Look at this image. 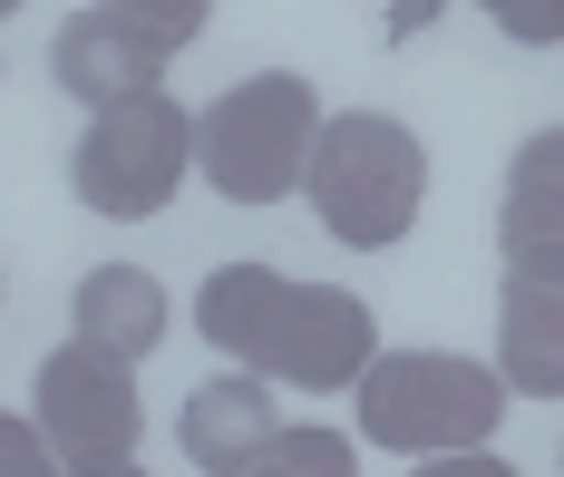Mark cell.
<instances>
[{
    "label": "cell",
    "mask_w": 564,
    "mask_h": 477,
    "mask_svg": "<svg viewBox=\"0 0 564 477\" xmlns=\"http://www.w3.org/2000/svg\"><path fill=\"white\" fill-rule=\"evenodd\" d=\"M195 332L234 360L263 370L273 390H360V370L380 360V312L340 283H302L273 263H225L195 293Z\"/></svg>",
    "instance_id": "1"
},
{
    "label": "cell",
    "mask_w": 564,
    "mask_h": 477,
    "mask_svg": "<svg viewBox=\"0 0 564 477\" xmlns=\"http://www.w3.org/2000/svg\"><path fill=\"white\" fill-rule=\"evenodd\" d=\"M322 98L312 78L263 68V78H234L215 108H195V176L215 185L225 205H282L292 185L312 176V147H322Z\"/></svg>",
    "instance_id": "2"
},
{
    "label": "cell",
    "mask_w": 564,
    "mask_h": 477,
    "mask_svg": "<svg viewBox=\"0 0 564 477\" xmlns=\"http://www.w3.org/2000/svg\"><path fill=\"white\" fill-rule=\"evenodd\" d=\"M507 370L457 351H380L360 370V438L390 448V458H457V448H487L497 410H507Z\"/></svg>",
    "instance_id": "3"
},
{
    "label": "cell",
    "mask_w": 564,
    "mask_h": 477,
    "mask_svg": "<svg viewBox=\"0 0 564 477\" xmlns=\"http://www.w3.org/2000/svg\"><path fill=\"white\" fill-rule=\"evenodd\" d=\"M312 215H322V235L332 243H360V253H380L419 225V195H429V147L409 137L399 118L380 108H340L322 127V147H312Z\"/></svg>",
    "instance_id": "4"
},
{
    "label": "cell",
    "mask_w": 564,
    "mask_h": 477,
    "mask_svg": "<svg viewBox=\"0 0 564 477\" xmlns=\"http://www.w3.org/2000/svg\"><path fill=\"white\" fill-rule=\"evenodd\" d=\"M185 166H195V118L175 108L166 88H147V98H117V108L88 118L78 156H68V185H78L88 215L147 225V215H166V205H175Z\"/></svg>",
    "instance_id": "5"
},
{
    "label": "cell",
    "mask_w": 564,
    "mask_h": 477,
    "mask_svg": "<svg viewBox=\"0 0 564 477\" xmlns=\"http://www.w3.org/2000/svg\"><path fill=\"white\" fill-rule=\"evenodd\" d=\"M30 419H40V438L58 448V468H68V477L137 458V429H147L137 360L108 351V342H88V332H68V342L40 360V380H30Z\"/></svg>",
    "instance_id": "6"
},
{
    "label": "cell",
    "mask_w": 564,
    "mask_h": 477,
    "mask_svg": "<svg viewBox=\"0 0 564 477\" xmlns=\"http://www.w3.org/2000/svg\"><path fill=\"white\" fill-rule=\"evenodd\" d=\"M50 78L98 118L117 98H147V88H166V50L137 30V20H117V10H68L50 40Z\"/></svg>",
    "instance_id": "7"
},
{
    "label": "cell",
    "mask_w": 564,
    "mask_h": 477,
    "mask_svg": "<svg viewBox=\"0 0 564 477\" xmlns=\"http://www.w3.org/2000/svg\"><path fill=\"white\" fill-rule=\"evenodd\" d=\"M497 253H507V273H564V127H535L507 156Z\"/></svg>",
    "instance_id": "8"
},
{
    "label": "cell",
    "mask_w": 564,
    "mask_h": 477,
    "mask_svg": "<svg viewBox=\"0 0 564 477\" xmlns=\"http://www.w3.org/2000/svg\"><path fill=\"white\" fill-rule=\"evenodd\" d=\"M497 370L525 400L564 390V273H507V293H497Z\"/></svg>",
    "instance_id": "9"
},
{
    "label": "cell",
    "mask_w": 564,
    "mask_h": 477,
    "mask_svg": "<svg viewBox=\"0 0 564 477\" xmlns=\"http://www.w3.org/2000/svg\"><path fill=\"white\" fill-rule=\"evenodd\" d=\"M273 380L263 370H225V380H205L185 419H175V438H185V458L195 468H234V458H253L263 438H273Z\"/></svg>",
    "instance_id": "10"
},
{
    "label": "cell",
    "mask_w": 564,
    "mask_h": 477,
    "mask_svg": "<svg viewBox=\"0 0 564 477\" xmlns=\"http://www.w3.org/2000/svg\"><path fill=\"white\" fill-rule=\"evenodd\" d=\"M68 312H78L88 342H108V351H127V360H147L156 342H166V322H175V312H166V283L137 273V263H98V273L78 283Z\"/></svg>",
    "instance_id": "11"
},
{
    "label": "cell",
    "mask_w": 564,
    "mask_h": 477,
    "mask_svg": "<svg viewBox=\"0 0 564 477\" xmlns=\"http://www.w3.org/2000/svg\"><path fill=\"white\" fill-rule=\"evenodd\" d=\"M205 477H360V468H350V438L340 429H273L253 458L205 468Z\"/></svg>",
    "instance_id": "12"
},
{
    "label": "cell",
    "mask_w": 564,
    "mask_h": 477,
    "mask_svg": "<svg viewBox=\"0 0 564 477\" xmlns=\"http://www.w3.org/2000/svg\"><path fill=\"white\" fill-rule=\"evenodd\" d=\"M108 10H117V20H137V30H147L166 59L195 40V30H205V20H215V0H108Z\"/></svg>",
    "instance_id": "13"
},
{
    "label": "cell",
    "mask_w": 564,
    "mask_h": 477,
    "mask_svg": "<svg viewBox=\"0 0 564 477\" xmlns=\"http://www.w3.org/2000/svg\"><path fill=\"white\" fill-rule=\"evenodd\" d=\"M477 10L507 30L516 50H555V40H564V0H477Z\"/></svg>",
    "instance_id": "14"
},
{
    "label": "cell",
    "mask_w": 564,
    "mask_h": 477,
    "mask_svg": "<svg viewBox=\"0 0 564 477\" xmlns=\"http://www.w3.org/2000/svg\"><path fill=\"white\" fill-rule=\"evenodd\" d=\"M0 477H68V468H58V448L40 438V419L0 410Z\"/></svg>",
    "instance_id": "15"
},
{
    "label": "cell",
    "mask_w": 564,
    "mask_h": 477,
    "mask_svg": "<svg viewBox=\"0 0 564 477\" xmlns=\"http://www.w3.org/2000/svg\"><path fill=\"white\" fill-rule=\"evenodd\" d=\"M409 477H516V468L497 458V448H457V458H419Z\"/></svg>",
    "instance_id": "16"
},
{
    "label": "cell",
    "mask_w": 564,
    "mask_h": 477,
    "mask_svg": "<svg viewBox=\"0 0 564 477\" xmlns=\"http://www.w3.org/2000/svg\"><path fill=\"white\" fill-rule=\"evenodd\" d=\"M78 477H147V468H137V458H117V468H78Z\"/></svg>",
    "instance_id": "17"
},
{
    "label": "cell",
    "mask_w": 564,
    "mask_h": 477,
    "mask_svg": "<svg viewBox=\"0 0 564 477\" xmlns=\"http://www.w3.org/2000/svg\"><path fill=\"white\" fill-rule=\"evenodd\" d=\"M10 10H20V0H0V20H10Z\"/></svg>",
    "instance_id": "18"
}]
</instances>
